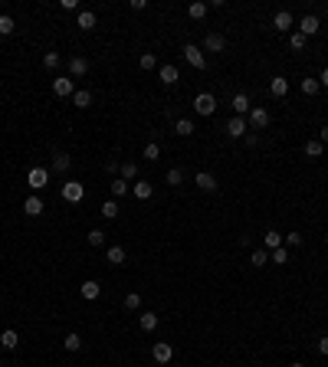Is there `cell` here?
<instances>
[{
    "label": "cell",
    "mask_w": 328,
    "mask_h": 367,
    "mask_svg": "<svg viewBox=\"0 0 328 367\" xmlns=\"http://www.w3.org/2000/svg\"><path fill=\"white\" fill-rule=\"evenodd\" d=\"M82 197H86V187H82L79 181H69V184H62V200H69V203H79Z\"/></svg>",
    "instance_id": "obj_5"
},
{
    "label": "cell",
    "mask_w": 328,
    "mask_h": 367,
    "mask_svg": "<svg viewBox=\"0 0 328 367\" xmlns=\"http://www.w3.org/2000/svg\"><path fill=\"white\" fill-rule=\"evenodd\" d=\"M69 72H72V79H82V75L89 72V59L86 56H72L69 59Z\"/></svg>",
    "instance_id": "obj_15"
},
{
    "label": "cell",
    "mask_w": 328,
    "mask_h": 367,
    "mask_svg": "<svg viewBox=\"0 0 328 367\" xmlns=\"http://www.w3.org/2000/svg\"><path fill=\"white\" fill-rule=\"evenodd\" d=\"M194 184H197L204 193H217V187H220L217 177H213L210 171H197V174H194Z\"/></svg>",
    "instance_id": "obj_4"
},
{
    "label": "cell",
    "mask_w": 328,
    "mask_h": 367,
    "mask_svg": "<svg viewBox=\"0 0 328 367\" xmlns=\"http://www.w3.org/2000/svg\"><path fill=\"white\" fill-rule=\"evenodd\" d=\"M151 357H155L158 364H171V357H174V348L167 341H155V348H151Z\"/></svg>",
    "instance_id": "obj_7"
},
{
    "label": "cell",
    "mask_w": 328,
    "mask_h": 367,
    "mask_svg": "<svg viewBox=\"0 0 328 367\" xmlns=\"http://www.w3.org/2000/svg\"><path fill=\"white\" fill-rule=\"evenodd\" d=\"M282 246L285 249H299V246H302V236H299V233H285V236H282Z\"/></svg>",
    "instance_id": "obj_39"
},
{
    "label": "cell",
    "mask_w": 328,
    "mask_h": 367,
    "mask_svg": "<svg viewBox=\"0 0 328 367\" xmlns=\"http://www.w3.org/2000/svg\"><path fill=\"white\" fill-rule=\"evenodd\" d=\"M269 259H273L276 266H285V262H289V249H285V246H279V249H273V253H269Z\"/></svg>",
    "instance_id": "obj_36"
},
{
    "label": "cell",
    "mask_w": 328,
    "mask_h": 367,
    "mask_svg": "<svg viewBox=\"0 0 328 367\" xmlns=\"http://www.w3.org/2000/svg\"><path fill=\"white\" fill-rule=\"evenodd\" d=\"M230 108H233L236 118H243V115H249V108H253V105H249V99H246L243 92H236L233 99H230Z\"/></svg>",
    "instance_id": "obj_9"
},
{
    "label": "cell",
    "mask_w": 328,
    "mask_h": 367,
    "mask_svg": "<svg viewBox=\"0 0 328 367\" xmlns=\"http://www.w3.org/2000/svg\"><path fill=\"white\" fill-rule=\"evenodd\" d=\"M318 30H322V23H318L315 13H305V17L299 20V33H302V36H315Z\"/></svg>",
    "instance_id": "obj_6"
},
{
    "label": "cell",
    "mask_w": 328,
    "mask_h": 367,
    "mask_svg": "<svg viewBox=\"0 0 328 367\" xmlns=\"http://www.w3.org/2000/svg\"><path fill=\"white\" fill-rule=\"evenodd\" d=\"M128 7H131V10H148V0H128Z\"/></svg>",
    "instance_id": "obj_46"
},
{
    "label": "cell",
    "mask_w": 328,
    "mask_h": 367,
    "mask_svg": "<svg viewBox=\"0 0 328 367\" xmlns=\"http://www.w3.org/2000/svg\"><path fill=\"white\" fill-rule=\"evenodd\" d=\"M89 246H102V243H105V233H102V230H89Z\"/></svg>",
    "instance_id": "obj_44"
},
{
    "label": "cell",
    "mask_w": 328,
    "mask_h": 367,
    "mask_svg": "<svg viewBox=\"0 0 328 367\" xmlns=\"http://www.w3.org/2000/svg\"><path fill=\"white\" fill-rule=\"evenodd\" d=\"M325 144L318 141V138H312V141H305V157H322Z\"/></svg>",
    "instance_id": "obj_29"
},
{
    "label": "cell",
    "mask_w": 328,
    "mask_h": 367,
    "mask_svg": "<svg viewBox=\"0 0 328 367\" xmlns=\"http://www.w3.org/2000/svg\"><path fill=\"white\" fill-rule=\"evenodd\" d=\"M125 308H128V311L141 308V295H138V292H128V295H125Z\"/></svg>",
    "instance_id": "obj_41"
},
{
    "label": "cell",
    "mask_w": 328,
    "mask_h": 367,
    "mask_svg": "<svg viewBox=\"0 0 328 367\" xmlns=\"http://www.w3.org/2000/svg\"><path fill=\"white\" fill-rule=\"evenodd\" d=\"M138 328L151 335V331L158 328V315H155V311H141V315H138Z\"/></svg>",
    "instance_id": "obj_16"
},
{
    "label": "cell",
    "mask_w": 328,
    "mask_h": 367,
    "mask_svg": "<svg viewBox=\"0 0 328 367\" xmlns=\"http://www.w3.org/2000/svg\"><path fill=\"white\" fill-rule=\"evenodd\" d=\"M227 135H230V138H246V135H249L246 118H236V115H233V118L227 121Z\"/></svg>",
    "instance_id": "obj_10"
},
{
    "label": "cell",
    "mask_w": 328,
    "mask_h": 367,
    "mask_svg": "<svg viewBox=\"0 0 328 367\" xmlns=\"http://www.w3.org/2000/svg\"><path fill=\"white\" fill-rule=\"evenodd\" d=\"M53 92L59 95V99H72L76 95V82L72 79H53Z\"/></svg>",
    "instance_id": "obj_8"
},
{
    "label": "cell",
    "mask_w": 328,
    "mask_h": 367,
    "mask_svg": "<svg viewBox=\"0 0 328 367\" xmlns=\"http://www.w3.org/2000/svg\"><path fill=\"white\" fill-rule=\"evenodd\" d=\"M131 193H135V200H151V193H155V187H151L148 181H138L135 187H131Z\"/></svg>",
    "instance_id": "obj_23"
},
{
    "label": "cell",
    "mask_w": 328,
    "mask_h": 367,
    "mask_svg": "<svg viewBox=\"0 0 328 367\" xmlns=\"http://www.w3.org/2000/svg\"><path fill=\"white\" fill-rule=\"evenodd\" d=\"M194 108H197V115H213L217 112V99H213L210 92H200L197 99H194Z\"/></svg>",
    "instance_id": "obj_2"
},
{
    "label": "cell",
    "mask_w": 328,
    "mask_h": 367,
    "mask_svg": "<svg viewBox=\"0 0 328 367\" xmlns=\"http://www.w3.org/2000/svg\"><path fill=\"white\" fill-rule=\"evenodd\" d=\"M318 82H322V86L328 89V69H322V79H318Z\"/></svg>",
    "instance_id": "obj_50"
},
{
    "label": "cell",
    "mask_w": 328,
    "mask_h": 367,
    "mask_svg": "<svg viewBox=\"0 0 328 367\" xmlns=\"http://www.w3.org/2000/svg\"><path fill=\"white\" fill-rule=\"evenodd\" d=\"M99 213H102V217H105V220H115V217H118V203H115V200H105Z\"/></svg>",
    "instance_id": "obj_38"
},
{
    "label": "cell",
    "mask_w": 328,
    "mask_h": 367,
    "mask_svg": "<svg viewBox=\"0 0 328 367\" xmlns=\"http://www.w3.org/2000/svg\"><path fill=\"white\" fill-rule=\"evenodd\" d=\"M164 181H167V187H180V184H184V171H180V168H171Z\"/></svg>",
    "instance_id": "obj_32"
},
{
    "label": "cell",
    "mask_w": 328,
    "mask_h": 367,
    "mask_svg": "<svg viewBox=\"0 0 328 367\" xmlns=\"http://www.w3.org/2000/svg\"><path fill=\"white\" fill-rule=\"evenodd\" d=\"M76 26H79V30H95V13L92 10H79V17H76Z\"/></svg>",
    "instance_id": "obj_18"
},
{
    "label": "cell",
    "mask_w": 328,
    "mask_h": 367,
    "mask_svg": "<svg viewBox=\"0 0 328 367\" xmlns=\"http://www.w3.org/2000/svg\"><path fill=\"white\" fill-rule=\"evenodd\" d=\"M118 174H122V181H128V184H131V181H135V177H138V164H135V161H125Z\"/></svg>",
    "instance_id": "obj_30"
},
{
    "label": "cell",
    "mask_w": 328,
    "mask_h": 367,
    "mask_svg": "<svg viewBox=\"0 0 328 367\" xmlns=\"http://www.w3.org/2000/svg\"><path fill=\"white\" fill-rule=\"evenodd\" d=\"M138 66L144 69V72H151V69L158 66V59H155V53H141V56H138Z\"/></svg>",
    "instance_id": "obj_35"
},
{
    "label": "cell",
    "mask_w": 328,
    "mask_h": 367,
    "mask_svg": "<svg viewBox=\"0 0 328 367\" xmlns=\"http://www.w3.org/2000/svg\"><path fill=\"white\" fill-rule=\"evenodd\" d=\"M174 135H180V138H191V135H194V125H191V118H177V121H174Z\"/></svg>",
    "instance_id": "obj_28"
},
{
    "label": "cell",
    "mask_w": 328,
    "mask_h": 367,
    "mask_svg": "<svg viewBox=\"0 0 328 367\" xmlns=\"http://www.w3.org/2000/svg\"><path fill=\"white\" fill-rule=\"evenodd\" d=\"M62 344H66V351H79L82 348V338L76 335V331H69V335L62 338Z\"/></svg>",
    "instance_id": "obj_37"
},
{
    "label": "cell",
    "mask_w": 328,
    "mask_h": 367,
    "mask_svg": "<svg viewBox=\"0 0 328 367\" xmlns=\"http://www.w3.org/2000/svg\"><path fill=\"white\" fill-rule=\"evenodd\" d=\"M50 164H53V171H59V174H62V171H69V168H72V157H69V154H62V151H56Z\"/></svg>",
    "instance_id": "obj_21"
},
{
    "label": "cell",
    "mask_w": 328,
    "mask_h": 367,
    "mask_svg": "<svg viewBox=\"0 0 328 367\" xmlns=\"http://www.w3.org/2000/svg\"><path fill=\"white\" fill-rule=\"evenodd\" d=\"M207 10H210L207 4H200V0H194V4L187 7V17H191V20H204V17H207Z\"/></svg>",
    "instance_id": "obj_27"
},
{
    "label": "cell",
    "mask_w": 328,
    "mask_h": 367,
    "mask_svg": "<svg viewBox=\"0 0 328 367\" xmlns=\"http://www.w3.org/2000/svg\"><path fill=\"white\" fill-rule=\"evenodd\" d=\"M17 344H20V335H17V331H10V328H7L4 335H0V348H4V351H13Z\"/></svg>",
    "instance_id": "obj_25"
},
{
    "label": "cell",
    "mask_w": 328,
    "mask_h": 367,
    "mask_svg": "<svg viewBox=\"0 0 328 367\" xmlns=\"http://www.w3.org/2000/svg\"><path fill=\"white\" fill-rule=\"evenodd\" d=\"M292 23H296V20H292V13H289V10H279L276 17H273V30H279V33H289V30H292Z\"/></svg>",
    "instance_id": "obj_12"
},
{
    "label": "cell",
    "mask_w": 328,
    "mask_h": 367,
    "mask_svg": "<svg viewBox=\"0 0 328 367\" xmlns=\"http://www.w3.org/2000/svg\"><path fill=\"white\" fill-rule=\"evenodd\" d=\"M289 367H305V364H302V361H292V364H289Z\"/></svg>",
    "instance_id": "obj_51"
},
{
    "label": "cell",
    "mask_w": 328,
    "mask_h": 367,
    "mask_svg": "<svg viewBox=\"0 0 328 367\" xmlns=\"http://www.w3.org/2000/svg\"><path fill=\"white\" fill-rule=\"evenodd\" d=\"M177 79H180L177 66H171V62H164V66H161V82H164V86H177Z\"/></svg>",
    "instance_id": "obj_19"
},
{
    "label": "cell",
    "mask_w": 328,
    "mask_h": 367,
    "mask_svg": "<svg viewBox=\"0 0 328 367\" xmlns=\"http://www.w3.org/2000/svg\"><path fill=\"white\" fill-rule=\"evenodd\" d=\"M79 292H82V299H86V302H95L102 295V286H99V282H92V279H86L79 286Z\"/></svg>",
    "instance_id": "obj_14"
},
{
    "label": "cell",
    "mask_w": 328,
    "mask_h": 367,
    "mask_svg": "<svg viewBox=\"0 0 328 367\" xmlns=\"http://www.w3.org/2000/svg\"><path fill=\"white\" fill-rule=\"evenodd\" d=\"M279 246H282V233L269 230L266 236H263V249H266V253H273V249H279Z\"/></svg>",
    "instance_id": "obj_24"
},
{
    "label": "cell",
    "mask_w": 328,
    "mask_h": 367,
    "mask_svg": "<svg viewBox=\"0 0 328 367\" xmlns=\"http://www.w3.org/2000/svg\"><path fill=\"white\" fill-rule=\"evenodd\" d=\"M108 262L112 266H125V259H128V253H125V246H108Z\"/></svg>",
    "instance_id": "obj_22"
},
{
    "label": "cell",
    "mask_w": 328,
    "mask_h": 367,
    "mask_svg": "<svg viewBox=\"0 0 328 367\" xmlns=\"http://www.w3.org/2000/svg\"><path fill=\"white\" fill-rule=\"evenodd\" d=\"M43 210H46V207H43V200H40L37 193H30V197L23 200V213H26V217H40Z\"/></svg>",
    "instance_id": "obj_13"
},
{
    "label": "cell",
    "mask_w": 328,
    "mask_h": 367,
    "mask_svg": "<svg viewBox=\"0 0 328 367\" xmlns=\"http://www.w3.org/2000/svg\"><path fill=\"white\" fill-rule=\"evenodd\" d=\"M72 105H76V108H89V105H92V92H86V89H76Z\"/></svg>",
    "instance_id": "obj_26"
},
{
    "label": "cell",
    "mask_w": 328,
    "mask_h": 367,
    "mask_svg": "<svg viewBox=\"0 0 328 367\" xmlns=\"http://www.w3.org/2000/svg\"><path fill=\"white\" fill-rule=\"evenodd\" d=\"M269 92H273L276 99H282V95L289 92V82H285L282 75H273V79H269Z\"/></svg>",
    "instance_id": "obj_20"
},
{
    "label": "cell",
    "mask_w": 328,
    "mask_h": 367,
    "mask_svg": "<svg viewBox=\"0 0 328 367\" xmlns=\"http://www.w3.org/2000/svg\"><path fill=\"white\" fill-rule=\"evenodd\" d=\"M105 171H108V174H118V171H122V164H118V161H108Z\"/></svg>",
    "instance_id": "obj_47"
},
{
    "label": "cell",
    "mask_w": 328,
    "mask_h": 367,
    "mask_svg": "<svg viewBox=\"0 0 328 367\" xmlns=\"http://www.w3.org/2000/svg\"><path fill=\"white\" fill-rule=\"evenodd\" d=\"M13 30H17V23H13V17H7V13H0V36H10Z\"/></svg>",
    "instance_id": "obj_33"
},
{
    "label": "cell",
    "mask_w": 328,
    "mask_h": 367,
    "mask_svg": "<svg viewBox=\"0 0 328 367\" xmlns=\"http://www.w3.org/2000/svg\"><path fill=\"white\" fill-rule=\"evenodd\" d=\"M318 354H325V357H328V335L322 338V341H318Z\"/></svg>",
    "instance_id": "obj_48"
},
{
    "label": "cell",
    "mask_w": 328,
    "mask_h": 367,
    "mask_svg": "<svg viewBox=\"0 0 328 367\" xmlns=\"http://www.w3.org/2000/svg\"><path fill=\"white\" fill-rule=\"evenodd\" d=\"M318 89H322V82H318V79H302V92L305 95H315Z\"/></svg>",
    "instance_id": "obj_42"
},
{
    "label": "cell",
    "mask_w": 328,
    "mask_h": 367,
    "mask_svg": "<svg viewBox=\"0 0 328 367\" xmlns=\"http://www.w3.org/2000/svg\"><path fill=\"white\" fill-rule=\"evenodd\" d=\"M112 193H115V197H122V193H128V181H122V177H115V181H112Z\"/></svg>",
    "instance_id": "obj_45"
},
{
    "label": "cell",
    "mask_w": 328,
    "mask_h": 367,
    "mask_svg": "<svg viewBox=\"0 0 328 367\" xmlns=\"http://www.w3.org/2000/svg\"><path fill=\"white\" fill-rule=\"evenodd\" d=\"M184 59L191 62L194 69H207V56H204V50H200V46H194V43H187V46H184Z\"/></svg>",
    "instance_id": "obj_1"
},
{
    "label": "cell",
    "mask_w": 328,
    "mask_h": 367,
    "mask_svg": "<svg viewBox=\"0 0 328 367\" xmlns=\"http://www.w3.org/2000/svg\"><path fill=\"white\" fill-rule=\"evenodd\" d=\"M141 154H144V161H158V157H161V148H158V144L151 141V144H144V151H141Z\"/></svg>",
    "instance_id": "obj_40"
},
{
    "label": "cell",
    "mask_w": 328,
    "mask_h": 367,
    "mask_svg": "<svg viewBox=\"0 0 328 367\" xmlns=\"http://www.w3.org/2000/svg\"><path fill=\"white\" fill-rule=\"evenodd\" d=\"M59 62H62V59H59V53H53V50L43 56V66H46V69H59Z\"/></svg>",
    "instance_id": "obj_43"
},
{
    "label": "cell",
    "mask_w": 328,
    "mask_h": 367,
    "mask_svg": "<svg viewBox=\"0 0 328 367\" xmlns=\"http://www.w3.org/2000/svg\"><path fill=\"white\" fill-rule=\"evenodd\" d=\"M266 262H269V253H266V249H256V253L249 256V266H256V269H263Z\"/></svg>",
    "instance_id": "obj_34"
},
{
    "label": "cell",
    "mask_w": 328,
    "mask_h": 367,
    "mask_svg": "<svg viewBox=\"0 0 328 367\" xmlns=\"http://www.w3.org/2000/svg\"><path fill=\"white\" fill-rule=\"evenodd\" d=\"M318 141H322V144H328V125L322 128V135H318Z\"/></svg>",
    "instance_id": "obj_49"
},
{
    "label": "cell",
    "mask_w": 328,
    "mask_h": 367,
    "mask_svg": "<svg viewBox=\"0 0 328 367\" xmlns=\"http://www.w3.org/2000/svg\"><path fill=\"white\" fill-rule=\"evenodd\" d=\"M289 46H292V50H305V46H309V36H302L299 30H292L289 33Z\"/></svg>",
    "instance_id": "obj_31"
},
{
    "label": "cell",
    "mask_w": 328,
    "mask_h": 367,
    "mask_svg": "<svg viewBox=\"0 0 328 367\" xmlns=\"http://www.w3.org/2000/svg\"><path fill=\"white\" fill-rule=\"evenodd\" d=\"M249 125H253V128H266L269 125V112L266 108H249Z\"/></svg>",
    "instance_id": "obj_17"
},
{
    "label": "cell",
    "mask_w": 328,
    "mask_h": 367,
    "mask_svg": "<svg viewBox=\"0 0 328 367\" xmlns=\"http://www.w3.org/2000/svg\"><path fill=\"white\" fill-rule=\"evenodd\" d=\"M204 50L207 53H223V50H227V39H223L220 33H207V36H204Z\"/></svg>",
    "instance_id": "obj_11"
},
{
    "label": "cell",
    "mask_w": 328,
    "mask_h": 367,
    "mask_svg": "<svg viewBox=\"0 0 328 367\" xmlns=\"http://www.w3.org/2000/svg\"><path fill=\"white\" fill-rule=\"evenodd\" d=\"M26 184H30L33 190H43V187L50 184V171H46V168H30V174H26Z\"/></svg>",
    "instance_id": "obj_3"
}]
</instances>
